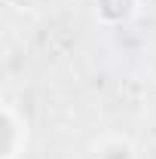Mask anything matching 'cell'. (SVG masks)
Wrapping results in <instances>:
<instances>
[{
  "mask_svg": "<svg viewBox=\"0 0 156 159\" xmlns=\"http://www.w3.org/2000/svg\"><path fill=\"white\" fill-rule=\"evenodd\" d=\"M3 156L0 159H19L21 150H25V144H28V122L9 107V104H3Z\"/></svg>",
  "mask_w": 156,
  "mask_h": 159,
  "instance_id": "cell-1",
  "label": "cell"
},
{
  "mask_svg": "<svg viewBox=\"0 0 156 159\" xmlns=\"http://www.w3.org/2000/svg\"><path fill=\"white\" fill-rule=\"evenodd\" d=\"M95 159H135V147L129 144L126 138H104L98 144V153Z\"/></svg>",
  "mask_w": 156,
  "mask_h": 159,
  "instance_id": "cell-3",
  "label": "cell"
},
{
  "mask_svg": "<svg viewBox=\"0 0 156 159\" xmlns=\"http://www.w3.org/2000/svg\"><path fill=\"white\" fill-rule=\"evenodd\" d=\"M95 12L104 21L117 25V21H126L135 12V0H95Z\"/></svg>",
  "mask_w": 156,
  "mask_h": 159,
  "instance_id": "cell-2",
  "label": "cell"
}]
</instances>
